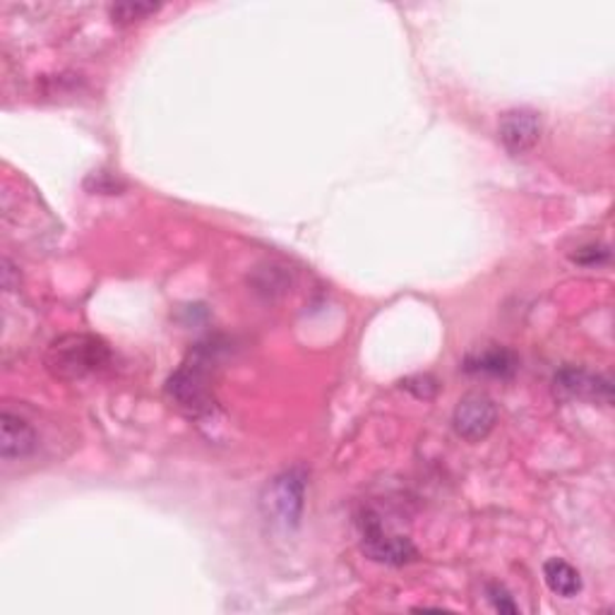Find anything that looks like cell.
<instances>
[{
    "label": "cell",
    "instance_id": "1",
    "mask_svg": "<svg viewBox=\"0 0 615 615\" xmlns=\"http://www.w3.org/2000/svg\"><path fill=\"white\" fill-rule=\"evenodd\" d=\"M221 346L217 340L195 344L190 356L180 363L178 371L166 383V395L178 411L186 416H205L215 407L212 368L219 358Z\"/></svg>",
    "mask_w": 615,
    "mask_h": 615
},
{
    "label": "cell",
    "instance_id": "2",
    "mask_svg": "<svg viewBox=\"0 0 615 615\" xmlns=\"http://www.w3.org/2000/svg\"><path fill=\"white\" fill-rule=\"evenodd\" d=\"M44 361L53 377L73 383L104 371L111 363V348L96 334H63L51 342Z\"/></svg>",
    "mask_w": 615,
    "mask_h": 615
},
{
    "label": "cell",
    "instance_id": "3",
    "mask_svg": "<svg viewBox=\"0 0 615 615\" xmlns=\"http://www.w3.org/2000/svg\"><path fill=\"white\" fill-rule=\"evenodd\" d=\"M305 486L308 473L301 467L286 469L284 473L274 477L262 493V512L268 520L282 529L299 527L303 505H305Z\"/></svg>",
    "mask_w": 615,
    "mask_h": 615
},
{
    "label": "cell",
    "instance_id": "4",
    "mask_svg": "<svg viewBox=\"0 0 615 615\" xmlns=\"http://www.w3.org/2000/svg\"><path fill=\"white\" fill-rule=\"evenodd\" d=\"M361 549L366 553L371 561L383 563V565H407L411 561H416V546L407 539L399 534H389V531L381 524V520L375 517H366L361 522Z\"/></svg>",
    "mask_w": 615,
    "mask_h": 615
},
{
    "label": "cell",
    "instance_id": "5",
    "mask_svg": "<svg viewBox=\"0 0 615 615\" xmlns=\"http://www.w3.org/2000/svg\"><path fill=\"white\" fill-rule=\"evenodd\" d=\"M498 424V409L491 397L481 393H471L461 397L452 414V426L459 438L467 442H481L491 436Z\"/></svg>",
    "mask_w": 615,
    "mask_h": 615
},
{
    "label": "cell",
    "instance_id": "6",
    "mask_svg": "<svg viewBox=\"0 0 615 615\" xmlns=\"http://www.w3.org/2000/svg\"><path fill=\"white\" fill-rule=\"evenodd\" d=\"M555 393L563 399H586L596 404H608L613 402V385L608 377L590 373L586 368L567 366L557 371L553 377Z\"/></svg>",
    "mask_w": 615,
    "mask_h": 615
},
{
    "label": "cell",
    "instance_id": "7",
    "mask_svg": "<svg viewBox=\"0 0 615 615\" xmlns=\"http://www.w3.org/2000/svg\"><path fill=\"white\" fill-rule=\"evenodd\" d=\"M500 143L510 154H524L539 143L541 137V118L536 111L512 108L500 116L498 123Z\"/></svg>",
    "mask_w": 615,
    "mask_h": 615
},
{
    "label": "cell",
    "instance_id": "8",
    "mask_svg": "<svg viewBox=\"0 0 615 615\" xmlns=\"http://www.w3.org/2000/svg\"><path fill=\"white\" fill-rule=\"evenodd\" d=\"M39 445L37 428L24 416L12 414L8 407L0 414V457L24 459L30 457Z\"/></svg>",
    "mask_w": 615,
    "mask_h": 615
},
{
    "label": "cell",
    "instance_id": "9",
    "mask_svg": "<svg viewBox=\"0 0 615 615\" xmlns=\"http://www.w3.org/2000/svg\"><path fill=\"white\" fill-rule=\"evenodd\" d=\"M465 368L471 375H488V377H512L520 368V358H517L514 352L502 346H493L486 348V352L479 354H469L465 358Z\"/></svg>",
    "mask_w": 615,
    "mask_h": 615
},
{
    "label": "cell",
    "instance_id": "10",
    "mask_svg": "<svg viewBox=\"0 0 615 615\" xmlns=\"http://www.w3.org/2000/svg\"><path fill=\"white\" fill-rule=\"evenodd\" d=\"M543 580H546L549 590L563 598H572L582 592V577L580 572L561 557H551L543 565Z\"/></svg>",
    "mask_w": 615,
    "mask_h": 615
},
{
    "label": "cell",
    "instance_id": "11",
    "mask_svg": "<svg viewBox=\"0 0 615 615\" xmlns=\"http://www.w3.org/2000/svg\"><path fill=\"white\" fill-rule=\"evenodd\" d=\"M157 10H159V6H154V3H118V6L111 8V18L121 22V24H125V22L145 20Z\"/></svg>",
    "mask_w": 615,
    "mask_h": 615
},
{
    "label": "cell",
    "instance_id": "12",
    "mask_svg": "<svg viewBox=\"0 0 615 615\" xmlns=\"http://www.w3.org/2000/svg\"><path fill=\"white\" fill-rule=\"evenodd\" d=\"M486 594H488V601H491V606L498 613H520V606L514 604V598L502 584H488Z\"/></svg>",
    "mask_w": 615,
    "mask_h": 615
},
{
    "label": "cell",
    "instance_id": "13",
    "mask_svg": "<svg viewBox=\"0 0 615 615\" xmlns=\"http://www.w3.org/2000/svg\"><path fill=\"white\" fill-rule=\"evenodd\" d=\"M404 389H409L411 395H416L418 399H430L432 395L438 393V383L432 381L430 375H416V377H409V381H404L402 383Z\"/></svg>",
    "mask_w": 615,
    "mask_h": 615
},
{
    "label": "cell",
    "instance_id": "14",
    "mask_svg": "<svg viewBox=\"0 0 615 615\" xmlns=\"http://www.w3.org/2000/svg\"><path fill=\"white\" fill-rule=\"evenodd\" d=\"M611 258V250L606 246H586V248H580L575 256H572V260H575L577 264H584V268H594V264H604L608 262Z\"/></svg>",
    "mask_w": 615,
    "mask_h": 615
},
{
    "label": "cell",
    "instance_id": "15",
    "mask_svg": "<svg viewBox=\"0 0 615 615\" xmlns=\"http://www.w3.org/2000/svg\"><path fill=\"white\" fill-rule=\"evenodd\" d=\"M12 279H15V268H12V262L6 258L3 260V289L6 291L15 289V282H12Z\"/></svg>",
    "mask_w": 615,
    "mask_h": 615
}]
</instances>
